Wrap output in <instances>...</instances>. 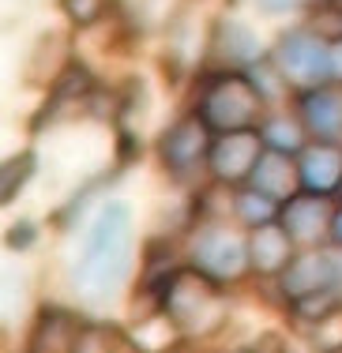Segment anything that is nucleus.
Masks as SVG:
<instances>
[{
	"label": "nucleus",
	"mask_w": 342,
	"mask_h": 353,
	"mask_svg": "<svg viewBox=\"0 0 342 353\" xmlns=\"http://www.w3.org/2000/svg\"><path fill=\"white\" fill-rule=\"evenodd\" d=\"M132 274V211L121 199L98 207L87 225L79 259L72 267V285L83 301H110Z\"/></svg>",
	"instance_id": "nucleus-1"
},
{
	"label": "nucleus",
	"mask_w": 342,
	"mask_h": 353,
	"mask_svg": "<svg viewBox=\"0 0 342 353\" xmlns=\"http://www.w3.org/2000/svg\"><path fill=\"white\" fill-rule=\"evenodd\" d=\"M158 308L177 323L185 339H192V334L199 339V334H211L226 323V290L199 267H181L162 279Z\"/></svg>",
	"instance_id": "nucleus-2"
},
{
	"label": "nucleus",
	"mask_w": 342,
	"mask_h": 353,
	"mask_svg": "<svg viewBox=\"0 0 342 353\" xmlns=\"http://www.w3.org/2000/svg\"><path fill=\"white\" fill-rule=\"evenodd\" d=\"M263 102L267 94L252 79V72L222 68L203 79L196 98V113L211 124L214 136H222V132H241L263 124Z\"/></svg>",
	"instance_id": "nucleus-3"
},
{
	"label": "nucleus",
	"mask_w": 342,
	"mask_h": 353,
	"mask_svg": "<svg viewBox=\"0 0 342 353\" xmlns=\"http://www.w3.org/2000/svg\"><path fill=\"white\" fill-rule=\"evenodd\" d=\"M274 68L290 79V87H320V83L335 79V57H331V41L312 27H294L286 30L271 49Z\"/></svg>",
	"instance_id": "nucleus-4"
},
{
	"label": "nucleus",
	"mask_w": 342,
	"mask_h": 353,
	"mask_svg": "<svg viewBox=\"0 0 342 353\" xmlns=\"http://www.w3.org/2000/svg\"><path fill=\"white\" fill-rule=\"evenodd\" d=\"M342 285V259L335 252H323V248H308L301 256H294V263L279 274V290L282 297L290 301L294 308H323L335 290Z\"/></svg>",
	"instance_id": "nucleus-5"
},
{
	"label": "nucleus",
	"mask_w": 342,
	"mask_h": 353,
	"mask_svg": "<svg viewBox=\"0 0 342 353\" xmlns=\"http://www.w3.org/2000/svg\"><path fill=\"white\" fill-rule=\"evenodd\" d=\"M188 252H192V263L219 282H237L248 271V237L241 241L226 225H214V222L199 225L192 233Z\"/></svg>",
	"instance_id": "nucleus-6"
},
{
	"label": "nucleus",
	"mask_w": 342,
	"mask_h": 353,
	"mask_svg": "<svg viewBox=\"0 0 342 353\" xmlns=\"http://www.w3.org/2000/svg\"><path fill=\"white\" fill-rule=\"evenodd\" d=\"M211 147H214L211 124L192 109V113H185L181 121H173L170 128L162 132V139H158V158H162L165 173L188 176L192 170H199V165L211 158Z\"/></svg>",
	"instance_id": "nucleus-7"
},
{
	"label": "nucleus",
	"mask_w": 342,
	"mask_h": 353,
	"mask_svg": "<svg viewBox=\"0 0 342 353\" xmlns=\"http://www.w3.org/2000/svg\"><path fill=\"white\" fill-rule=\"evenodd\" d=\"M263 150H267V143L260 136V128L222 132V136H214L207 170H211V176L219 184H248Z\"/></svg>",
	"instance_id": "nucleus-8"
},
{
	"label": "nucleus",
	"mask_w": 342,
	"mask_h": 353,
	"mask_svg": "<svg viewBox=\"0 0 342 353\" xmlns=\"http://www.w3.org/2000/svg\"><path fill=\"white\" fill-rule=\"evenodd\" d=\"M294 113L305 124L308 139H323V143L342 139V90L335 83H320V87L297 90Z\"/></svg>",
	"instance_id": "nucleus-9"
},
{
	"label": "nucleus",
	"mask_w": 342,
	"mask_h": 353,
	"mask_svg": "<svg viewBox=\"0 0 342 353\" xmlns=\"http://www.w3.org/2000/svg\"><path fill=\"white\" fill-rule=\"evenodd\" d=\"M290 263H294V237H290V230L279 218L248 230V267L256 274L279 279Z\"/></svg>",
	"instance_id": "nucleus-10"
},
{
	"label": "nucleus",
	"mask_w": 342,
	"mask_h": 353,
	"mask_svg": "<svg viewBox=\"0 0 342 353\" xmlns=\"http://www.w3.org/2000/svg\"><path fill=\"white\" fill-rule=\"evenodd\" d=\"M331 218H335V207L328 203V196L297 192L294 199L282 203L279 222L290 230V237H294V241L312 245V241H320V237H328V233H331Z\"/></svg>",
	"instance_id": "nucleus-11"
},
{
	"label": "nucleus",
	"mask_w": 342,
	"mask_h": 353,
	"mask_svg": "<svg viewBox=\"0 0 342 353\" xmlns=\"http://www.w3.org/2000/svg\"><path fill=\"white\" fill-rule=\"evenodd\" d=\"M252 188H260L263 196L279 199V203H286V199H294L297 192H305L301 184V165L294 162V154H286V150H274L267 147L260 154V162H256V173H252Z\"/></svg>",
	"instance_id": "nucleus-12"
},
{
	"label": "nucleus",
	"mask_w": 342,
	"mask_h": 353,
	"mask_svg": "<svg viewBox=\"0 0 342 353\" xmlns=\"http://www.w3.org/2000/svg\"><path fill=\"white\" fill-rule=\"evenodd\" d=\"M301 165V184L305 192H316V196H331V192L342 188V147L339 143H308L297 158Z\"/></svg>",
	"instance_id": "nucleus-13"
},
{
	"label": "nucleus",
	"mask_w": 342,
	"mask_h": 353,
	"mask_svg": "<svg viewBox=\"0 0 342 353\" xmlns=\"http://www.w3.org/2000/svg\"><path fill=\"white\" fill-rule=\"evenodd\" d=\"M79 339V323H72L68 312H41L30 334V353H76Z\"/></svg>",
	"instance_id": "nucleus-14"
},
{
	"label": "nucleus",
	"mask_w": 342,
	"mask_h": 353,
	"mask_svg": "<svg viewBox=\"0 0 342 353\" xmlns=\"http://www.w3.org/2000/svg\"><path fill=\"white\" fill-rule=\"evenodd\" d=\"M214 46H219L214 53L226 61V68H241V64H252L260 57V41H256V34L241 19H222Z\"/></svg>",
	"instance_id": "nucleus-15"
},
{
	"label": "nucleus",
	"mask_w": 342,
	"mask_h": 353,
	"mask_svg": "<svg viewBox=\"0 0 342 353\" xmlns=\"http://www.w3.org/2000/svg\"><path fill=\"white\" fill-rule=\"evenodd\" d=\"M260 136L267 147H274V150H286V154H297V150H305V139H308V132H305V124L297 121V113L290 117H282V113H271L267 121L260 124Z\"/></svg>",
	"instance_id": "nucleus-16"
},
{
	"label": "nucleus",
	"mask_w": 342,
	"mask_h": 353,
	"mask_svg": "<svg viewBox=\"0 0 342 353\" xmlns=\"http://www.w3.org/2000/svg\"><path fill=\"white\" fill-rule=\"evenodd\" d=\"M233 214L241 218V222L252 230V225H263V222H274V218L282 214V203L279 199H271V196H263L260 188H241L237 196H233Z\"/></svg>",
	"instance_id": "nucleus-17"
},
{
	"label": "nucleus",
	"mask_w": 342,
	"mask_h": 353,
	"mask_svg": "<svg viewBox=\"0 0 342 353\" xmlns=\"http://www.w3.org/2000/svg\"><path fill=\"white\" fill-rule=\"evenodd\" d=\"M105 4H110V0H61V8H64L72 27H94L105 15Z\"/></svg>",
	"instance_id": "nucleus-18"
},
{
	"label": "nucleus",
	"mask_w": 342,
	"mask_h": 353,
	"mask_svg": "<svg viewBox=\"0 0 342 353\" xmlns=\"http://www.w3.org/2000/svg\"><path fill=\"white\" fill-rule=\"evenodd\" d=\"M30 162H34V154H19V158H12V162L4 165V199H12V192L23 184V176L34 170Z\"/></svg>",
	"instance_id": "nucleus-19"
},
{
	"label": "nucleus",
	"mask_w": 342,
	"mask_h": 353,
	"mask_svg": "<svg viewBox=\"0 0 342 353\" xmlns=\"http://www.w3.org/2000/svg\"><path fill=\"white\" fill-rule=\"evenodd\" d=\"M256 8H260L263 15H286V12H294V8H305V0H256Z\"/></svg>",
	"instance_id": "nucleus-20"
},
{
	"label": "nucleus",
	"mask_w": 342,
	"mask_h": 353,
	"mask_svg": "<svg viewBox=\"0 0 342 353\" xmlns=\"http://www.w3.org/2000/svg\"><path fill=\"white\" fill-rule=\"evenodd\" d=\"M245 353H282V346L274 339H263V342H256V346H248Z\"/></svg>",
	"instance_id": "nucleus-21"
},
{
	"label": "nucleus",
	"mask_w": 342,
	"mask_h": 353,
	"mask_svg": "<svg viewBox=\"0 0 342 353\" xmlns=\"http://www.w3.org/2000/svg\"><path fill=\"white\" fill-rule=\"evenodd\" d=\"M328 237H331V241H335V245L342 248V207L335 211V218H331V233H328Z\"/></svg>",
	"instance_id": "nucleus-22"
},
{
	"label": "nucleus",
	"mask_w": 342,
	"mask_h": 353,
	"mask_svg": "<svg viewBox=\"0 0 342 353\" xmlns=\"http://www.w3.org/2000/svg\"><path fill=\"white\" fill-rule=\"evenodd\" d=\"M331 57H335V79H342V38L331 41Z\"/></svg>",
	"instance_id": "nucleus-23"
},
{
	"label": "nucleus",
	"mask_w": 342,
	"mask_h": 353,
	"mask_svg": "<svg viewBox=\"0 0 342 353\" xmlns=\"http://www.w3.org/2000/svg\"><path fill=\"white\" fill-rule=\"evenodd\" d=\"M323 4H331V0H305V8H323Z\"/></svg>",
	"instance_id": "nucleus-24"
},
{
	"label": "nucleus",
	"mask_w": 342,
	"mask_h": 353,
	"mask_svg": "<svg viewBox=\"0 0 342 353\" xmlns=\"http://www.w3.org/2000/svg\"><path fill=\"white\" fill-rule=\"evenodd\" d=\"M323 353H342V342H339V346H328V350H323Z\"/></svg>",
	"instance_id": "nucleus-25"
},
{
	"label": "nucleus",
	"mask_w": 342,
	"mask_h": 353,
	"mask_svg": "<svg viewBox=\"0 0 342 353\" xmlns=\"http://www.w3.org/2000/svg\"><path fill=\"white\" fill-rule=\"evenodd\" d=\"M339 196H342V188H339Z\"/></svg>",
	"instance_id": "nucleus-26"
},
{
	"label": "nucleus",
	"mask_w": 342,
	"mask_h": 353,
	"mask_svg": "<svg viewBox=\"0 0 342 353\" xmlns=\"http://www.w3.org/2000/svg\"><path fill=\"white\" fill-rule=\"evenodd\" d=\"M339 4H342V0H339Z\"/></svg>",
	"instance_id": "nucleus-27"
}]
</instances>
